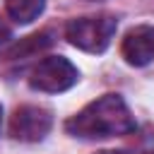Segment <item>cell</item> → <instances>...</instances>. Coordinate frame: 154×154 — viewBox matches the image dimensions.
I'll use <instances>...</instances> for the list:
<instances>
[{
	"label": "cell",
	"mask_w": 154,
	"mask_h": 154,
	"mask_svg": "<svg viewBox=\"0 0 154 154\" xmlns=\"http://www.w3.org/2000/svg\"><path fill=\"white\" fill-rule=\"evenodd\" d=\"M65 130L82 140H101V137H118L135 130V120L130 108L118 94H106L91 103H87L79 113H75Z\"/></svg>",
	"instance_id": "cell-1"
},
{
	"label": "cell",
	"mask_w": 154,
	"mask_h": 154,
	"mask_svg": "<svg viewBox=\"0 0 154 154\" xmlns=\"http://www.w3.org/2000/svg\"><path fill=\"white\" fill-rule=\"evenodd\" d=\"M118 29L116 17L111 14H99V17H79L72 19L65 26V36L72 46L87 53H103Z\"/></svg>",
	"instance_id": "cell-2"
},
{
	"label": "cell",
	"mask_w": 154,
	"mask_h": 154,
	"mask_svg": "<svg viewBox=\"0 0 154 154\" xmlns=\"http://www.w3.org/2000/svg\"><path fill=\"white\" fill-rule=\"evenodd\" d=\"M77 67L60 55L53 58H43L31 72H29V84L36 91H46V94H58L70 89L77 82Z\"/></svg>",
	"instance_id": "cell-3"
},
{
	"label": "cell",
	"mask_w": 154,
	"mask_h": 154,
	"mask_svg": "<svg viewBox=\"0 0 154 154\" xmlns=\"http://www.w3.org/2000/svg\"><path fill=\"white\" fill-rule=\"evenodd\" d=\"M53 125V116L48 108L41 106H19L10 120V132L14 140L22 142H38L48 135Z\"/></svg>",
	"instance_id": "cell-4"
},
{
	"label": "cell",
	"mask_w": 154,
	"mask_h": 154,
	"mask_svg": "<svg viewBox=\"0 0 154 154\" xmlns=\"http://www.w3.org/2000/svg\"><path fill=\"white\" fill-rule=\"evenodd\" d=\"M120 51H123V58L135 67L152 63L154 60V26L140 24V26L130 29L123 38Z\"/></svg>",
	"instance_id": "cell-5"
},
{
	"label": "cell",
	"mask_w": 154,
	"mask_h": 154,
	"mask_svg": "<svg viewBox=\"0 0 154 154\" xmlns=\"http://www.w3.org/2000/svg\"><path fill=\"white\" fill-rule=\"evenodd\" d=\"M46 0H5V10L7 14L19 22V24H29L34 22L41 12H43Z\"/></svg>",
	"instance_id": "cell-6"
},
{
	"label": "cell",
	"mask_w": 154,
	"mask_h": 154,
	"mask_svg": "<svg viewBox=\"0 0 154 154\" xmlns=\"http://www.w3.org/2000/svg\"><path fill=\"white\" fill-rule=\"evenodd\" d=\"M7 34H10V31H7V26H2V24H0V43L7 38Z\"/></svg>",
	"instance_id": "cell-7"
},
{
	"label": "cell",
	"mask_w": 154,
	"mask_h": 154,
	"mask_svg": "<svg viewBox=\"0 0 154 154\" xmlns=\"http://www.w3.org/2000/svg\"><path fill=\"white\" fill-rule=\"evenodd\" d=\"M96 154H125V152H113V149H106V152H96Z\"/></svg>",
	"instance_id": "cell-8"
},
{
	"label": "cell",
	"mask_w": 154,
	"mask_h": 154,
	"mask_svg": "<svg viewBox=\"0 0 154 154\" xmlns=\"http://www.w3.org/2000/svg\"><path fill=\"white\" fill-rule=\"evenodd\" d=\"M0 123H2V106H0Z\"/></svg>",
	"instance_id": "cell-9"
}]
</instances>
